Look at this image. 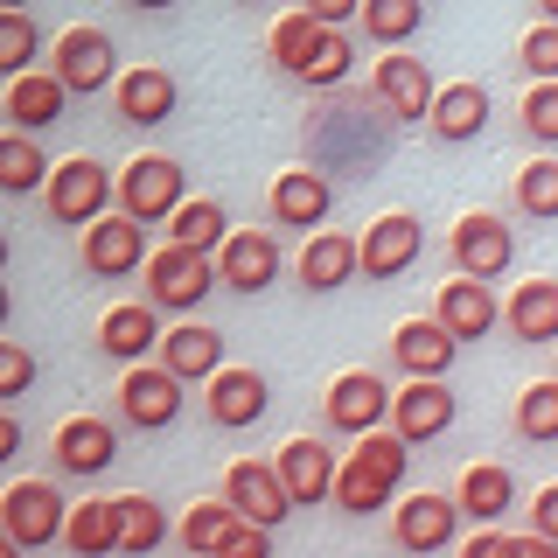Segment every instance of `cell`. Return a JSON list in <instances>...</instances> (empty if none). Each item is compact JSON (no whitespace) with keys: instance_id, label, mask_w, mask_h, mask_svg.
Wrapping results in <instances>:
<instances>
[{"instance_id":"cell-6","label":"cell","mask_w":558,"mask_h":558,"mask_svg":"<svg viewBox=\"0 0 558 558\" xmlns=\"http://www.w3.org/2000/svg\"><path fill=\"white\" fill-rule=\"evenodd\" d=\"M447 252H453V272H468V279H502V272H510V258H517V231H510L502 217H488V209H468V217L453 223Z\"/></svg>"},{"instance_id":"cell-30","label":"cell","mask_w":558,"mask_h":558,"mask_svg":"<svg viewBox=\"0 0 558 558\" xmlns=\"http://www.w3.org/2000/svg\"><path fill=\"white\" fill-rule=\"evenodd\" d=\"M356 28L371 35L377 49H405L418 28H426V0H363Z\"/></svg>"},{"instance_id":"cell-4","label":"cell","mask_w":558,"mask_h":558,"mask_svg":"<svg viewBox=\"0 0 558 558\" xmlns=\"http://www.w3.org/2000/svg\"><path fill=\"white\" fill-rule=\"evenodd\" d=\"M189 203V168L168 161V154H140V161L119 168V209L140 223H168L174 209Z\"/></svg>"},{"instance_id":"cell-20","label":"cell","mask_w":558,"mask_h":558,"mask_svg":"<svg viewBox=\"0 0 558 558\" xmlns=\"http://www.w3.org/2000/svg\"><path fill=\"white\" fill-rule=\"evenodd\" d=\"M461 531V496H405L391 517V537L405 551H447Z\"/></svg>"},{"instance_id":"cell-5","label":"cell","mask_w":558,"mask_h":558,"mask_svg":"<svg viewBox=\"0 0 558 558\" xmlns=\"http://www.w3.org/2000/svg\"><path fill=\"white\" fill-rule=\"evenodd\" d=\"M77 258H84V272L92 279H133V272H147V223L126 217V209H112V217H98V223H84V244H77Z\"/></svg>"},{"instance_id":"cell-36","label":"cell","mask_w":558,"mask_h":558,"mask_svg":"<svg viewBox=\"0 0 558 558\" xmlns=\"http://www.w3.org/2000/svg\"><path fill=\"white\" fill-rule=\"evenodd\" d=\"M517 440H531V447L558 440V377H537L517 391Z\"/></svg>"},{"instance_id":"cell-44","label":"cell","mask_w":558,"mask_h":558,"mask_svg":"<svg viewBox=\"0 0 558 558\" xmlns=\"http://www.w3.org/2000/svg\"><path fill=\"white\" fill-rule=\"evenodd\" d=\"M531 523H537V537H551L558 545V482L537 488V502H531Z\"/></svg>"},{"instance_id":"cell-40","label":"cell","mask_w":558,"mask_h":558,"mask_svg":"<svg viewBox=\"0 0 558 558\" xmlns=\"http://www.w3.org/2000/svg\"><path fill=\"white\" fill-rule=\"evenodd\" d=\"M517 63L531 70V84H558V22H537V28H523V43H517Z\"/></svg>"},{"instance_id":"cell-19","label":"cell","mask_w":558,"mask_h":558,"mask_svg":"<svg viewBox=\"0 0 558 558\" xmlns=\"http://www.w3.org/2000/svg\"><path fill=\"white\" fill-rule=\"evenodd\" d=\"M217 279L231 293H266L279 279V238L272 231H231L217 252Z\"/></svg>"},{"instance_id":"cell-15","label":"cell","mask_w":558,"mask_h":558,"mask_svg":"<svg viewBox=\"0 0 558 558\" xmlns=\"http://www.w3.org/2000/svg\"><path fill=\"white\" fill-rule=\"evenodd\" d=\"M203 405H209V418H217L223 433H244V426H258V418H266L272 391H266V377H258V371H244V363H223V371L209 377Z\"/></svg>"},{"instance_id":"cell-8","label":"cell","mask_w":558,"mask_h":558,"mask_svg":"<svg viewBox=\"0 0 558 558\" xmlns=\"http://www.w3.org/2000/svg\"><path fill=\"white\" fill-rule=\"evenodd\" d=\"M119 418L140 433H161L182 418V377L168 371V363H133L126 384H119Z\"/></svg>"},{"instance_id":"cell-26","label":"cell","mask_w":558,"mask_h":558,"mask_svg":"<svg viewBox=\"0 0 558 558\" xmlns=\"http://www.w3.org/2000/svg\"><path fill=\"white\" fill-rule=\"evenodd\" d=\"M161 363L182 384H209L223 371V336L217 328H203V322H182V328H168L161 336Z\"/></svg>"},{"instance_id":"cell-47","label":"cell","mask_w":558,"mask_h":558,"mask_svg":"<svg viewBox=\"0 0 558 558\" xmlns=\"http://www.w3.org/2000/svg\"><path fill=\"white\" fill-rule=\"evenodd\" d=\"M537 8H545V22H558V0H537Z\"/></svg>"},{"instance_id":"cell-41","label":"cell","mask_w":558,"mask_h":558,"mask_svg":"<svg viewBox=\"0 0 558 558\" xmlns=\"http://www.w3.org/2000/svg\"><path fill=\"white\" fill-rule=\"evenodd\" d=\"M349 57H356V49H349V35H342V28H322L314 63L301 70V84H314V92H322V84H342V77H349Z\"/></svg>"},{"instance_id":"cell-3","label":"cell","mask_w":558,"mask_h":558,"mask_svg":"<svg viewBox=\"0 0 558 558\" xmlns=\"http://www.w3.org/2000/svg\"><path fill=\"white\" fill-rule=\"evenodd\" d=\"M43 203H49V223H77L84 231V223L105 217V203H119V182L92 154H70V161H57V174H49Z\"/></svg>"},{"instance_id":"cell-42","label":"cell","mask_w":558,"mask_h":558,"mask_svg":"<svg viewBox=\"0 0 558 558\" xmlns=\"http://www.w3.org/2000/svg\"><path fill=\"white\" fill-rule=\"evenodd\" d=\"M523 133L537 147H558V84H531L523 92Z\"/></svg>"},{"instance_id":"cell-34","label":"cell","mask_w":558,"mask_h":558,"mask_svg":"<svg viewBox=\"0 0 558 558\" xmlns=\"http://www.w3.org/2000/svg\"><path fill=\"white\" fill-rule=\"evenodd\" d=\"M391 475H377V468H363L356 461V453H342V461H336V502H342V510L349 517H371V510H384V502H391Z\"/></svg>"},{"instance_id":"cell-13","label":"cell","mask_w":558,"mask_h":558,"mask_svg":"<svg viewBox=\"0 0 558 558\" xmlns=\"http://www.w3.org/2000/svg\"><path fill=\"white\" fill-rule=\"evenodd\" d=\"M453 391H447V377H412L405 391H391V426L405 433L412 447H426V440H440V433L453 426Z\"/></svg>"},{"instance_id":"cell-10","label":"cell","mask_w":558,"mask_h":558,"mask_svg":"<svg viewBox=\"0 0 558 558\" xmlns=\"http://www.w3.org/2000/svg\"><path fill=\"white\" fill-rule=\"evenodd\" d=\"M418 252H426V223H418L412 209H384L371 231H363V279H398V272H412Z\"/></svg>"},{"instance_id":"cell-2","label":"cell","mask_w":558,"mask_h":558,"mask_svg":"<svg viewBox=\"0 0 558 558\" xmlns=\"http://www.w3.org/2000/svg\"><path fill=\"white\" fill-rule=\"evenodd\" d=\"M147 301L154 307H168V314H189V307H203L209 301V287H217V252H189V244H161V252L147 258Z\"/></svg>"},{"instance_id":"cell-21","label":"cell","mask_w":558,"mask_h":558,"mask_svg":"<svg viewBox=\"0 0 558 558\" xmlns=\"http://www.w3.org/2000/svg\"><path fill=\"white\" fill-rule=\"evenodd\" d=\"M279 482H287V496H293V510L301 502H328L336 496V447H322V440H287L279 447Z\"/></svg>"},{"instance_id":"cell-45","label":"cell","mask_w":558,"mask_h":558,"mask_svg":"<svg viewBox=\"0 0 558 558\" xmlns=\"http://www.w3.org/2000/svg\"><path fill=\"white\" fill-rule=\"evenodd\" d=\"M301 8L314 14V22H328V28H342V22H356V14H363V0H301Z\"/></svg>"},{"instance_id":"cell-25","label":"cell","mask_w":558,"mask_h":558,"mask_svg":"<svg viewBox=\"0 0 558 558\" xmlns=\"http://www.w3.org/2000/svg\"><path fill=\"white\" fill-rule=\"evenodd\" d=\"M174 105H182V84L168 77V70L140 63L119 77V119L126 126H161V119H174Z\"/></svg>"},{"instance_id":"cell-29","label":"cell","mask_w":558,"mask_h":558,"mask_svg":"<svg viewBox=\"0 0 558 558\" xmlns=\"http://www.w3.org/2000/svg\"><path fill=\"white\" fill-rule=\"evenodd\" d=\"M70 551L98 558V551H119V496H92V502H70V531H63Z\"/></svg>"},{"instance_id":"cell-23","label":"cell","mask_w":558,"mask_h":558,"mask_svg":"<svg viewBox=\"0 0 558 558\" xmlns=\"http://www.w3.org/2000/svg\"><path fill=\"white\" fill-rule=\"evenodd\" d=\"M433 314H440L461 342H475V336H488V328L502 322V301H496V287H488V279H468L461 272V279H447V287H440Z\"/></svg>"},{"instance_id":"cell-9","label":"cell","mask_w":558,"mask_h":558,"mask_svg":"<svg viewBox=\"0 0 558 558\" xmlns=\"http://www.w3.org/2000/svg\"><path fill=\"white\" fill-rule=\"evenodd\" d=\"M371 92L377 105L391 112V126H426V112H433V77H426V63L418 57H398V49H384L377 70H371Z\"/></svg>"},{"instance_id":"cell-16","label":"cell","mask_w":558,"mask_h":558,"mask_svg":"<svg viewBox=\"0 0 558 558\" xmlns=\"http://www.w3.org/2000/svg\"><path fill=\"white\" fill-rule=\"evenodd\" d=\"M223 496H231V510L238 517H252V523H287L293 510V496H287V482H279V461H238L231 475H223Z\"/></svg>"},{"instance_id":"cell-18","label":"cell","mask_w":558,"mask_h":558,"mask_svg":"<svg viewBox=\"0 0 558 558\" xmlns=\"http://www.w3.org/2000/svg\"><path fill=\"white\" fill-rule=\"evenodd\" d=\"M112 461H119V426H112V418L84 412V418H63V426H57V468H63V475L92 482Z\"/></svg>"},{"instance_id":"cell-12","label":"cell","mask_w":558,"mask_h":558,"mask_svg":"<svg viewBox=\"0 0 558 558\" xmlns=\"http://www.w3.org/2000/svg\"><path fill=\"white\" fill-rule=\"evenodd\" d=\"M453 356H461V336L440 322V314H418V322H398L391 336V363L405 377H447Z\"/></svg>"},{"instance_id":"cell-7","label":"cell","mask_w":558,"mask_h":558,"mask_svg":"<svg viewBox=\"0 0 558 558\" xmlns=\"http://www.w3.org/2000/svg\"><path fill=\"white\" fill-rule=\"evenodd\" d=\"M49 70L70 84V98H92L112 77H126V70H119V43L105 28H63L57 35V63H49Z\"/></svg>"},{"instance_id":"cell-14","label":"cell","mask_w":558,"mask_h":558,"mask_svg":"<svg viewBox=\"0 0 558 558\" xmlns=\"http://www.w3.org/2000/svg\"><path fill=\"white\" fill-rule=\"evenodd\" d=\"M293 272H301L307 293H336V287H349V279L363 272V238H349V231H307Z\"/></svg>"},{"instance_id":"cell-31","label":"cell","mask_w":558,"mask_h":558,"mask_svg":"<svg viewBox=\"0 0 558 558\" xmlns=\"http://www.w3.org/2000/svg\"><path fill=\"white\" fill-rule=\"evenodd\" d=\"M49 174H57V161L35 147V133L0 140V189H8V196H35V189H49Z\"/></svg>"},{"instance_id":"cell-27","label":"cell","mask_w":558,"mask_h":558,"mask_svg":"<svg viewBox=\"0 0 558 558\" xmlns=\"http://www.w3.org/2000/svg\"><path fill=\"white\" fill-rule=\"evenodd\" d=\"M98 349L119 363H140L147 349H161V307L154 301H133V307H112L98 322Z\"/></svg>"},{"instance_id":"cell-35","label":"cell","mask_w":558,"mask_h":558,"mask_svg":"<svg viewBox=\"0 0 558 558\" xmlns=\"http://www.w3.org/2000/svg\"><path fill=\"white\" fill-rule=\"evenodd\" d=\"M223 223H231V217H223V203L189 196V203L168 217V238H174V244H189V252H223V238H231Z\"/></svg>"},{"instance_id":"cell-37","label":"cell","mask_w":558,"mask_h":558,"mask_svg":"<svg viewBox=\"0 0 558 558\" xmlns=\"http://www.w3.org/2000/svg\"><path fill=\"white\" fill-rule=\"evenodd\" d=\"M517 209L537 223H558V161L551 154H537V161L517 168Z\"/></svg>"},{"instance_id":"cell-43","label":"cell","mask_w":558,"mask_h":558,"mask_svg":"<svg viewBox=\"0 0 558 558\" xmlns=\"http://www.w3.org/2000/svg\"><path fill=\"white\" fill-rule=\"evenodd\" d=\"M28 384H35V356H28L22 342H0V398L14 405V398H22Z\"/></svg>"},{"instance_id":"cell-38","label":"cell","mask_w":558,"mask_h":558,"mask_svg":"<svg viewBox=\"0 0 558 558\" xmlns=\"http://www.w3.org/2000/svg\"><path fill=\"white\" fill-rule=\"evenodd\" d=\"M168 537V517L154 496H119V551H154Z\"/></svg>"},{"instance_id":"cell-11","label":"cell","mask_w":558,"mask_h":558,"mask_svg":"<svg viewBox=\"0 0 558 558\" xmlns=\"http://www.w3.org/2000/svg\"><path fill=\"white\" fill-rule=\"evenodd\" d=\"M322 412H328V426L336 433H371L391 418V384H384L377 371H342L336 384H328V398H322Z\"/></svg>"},{"instance_id":"cell-24","label":"cell","mask_w":558,"mask_h":558,"mask_svg":"<svg viewBox=\"0 0 558 558\" xmlns=\"http://www.w3.org/2000/svg\"><path fill=\"white\" fill-rule=\"evenodd\" d=\"M426 126H433V140L440 147H468L482 126H488V84H447L440 98H433V112H426Z\"/></svg>"},{"instance_id":"cell-22","label":"cell","mask_w":558,"mask_h":558,"mask_svg":"<svg viewBox=\"0 0 558 558\" xmlns=\"http://www.w3.org/2000/svg\"><path fill=\"white\" fill-rule=\"evenodd\" d=\"M0 112L14 119V133H43V126H57L70 112V84L57 70H28V77L8 84V105H0Z\"/></svg>"},{"instance_id":"cell-39","label":"cell","mask_w":558,"mask_h":558,"mask_svg":"<svg viewBox=\"0 0 558 558\" xmlns=\"http://www.w3.org/2000/svg\"><path fill=\"white\" fill-rule=\"evenodd\" d=\"M35 49H43V35H35L28 8H0V70H8V84H14V77H28Z\"/></svg>"},{"instance_id":"cell-33","label":"cell","mask_w":558,"mask_h":558,"mask_svg":"<svg viewBox=\"0 0 558 558\" xmlns=\"http://www.w3.org/2000/svg\"><path fill=\"white\" fill-rule=\"evenodd\" d=\"M322 28L328 22H314L307 8H293V14H279L272 35H266V49H272V63L287 70V77H301V70L314 63V43H322Z\"/></svg>"},{"instance_id":"cell-32","label":"cell","mask_w":558,"mask_h":558,"mask_svg":"<svg viewBox=\"0 0 558 558\" xmlns=\"http://www.w3.org/2000/svg\"><path fill=\"white\" fill-rule=\"evenodd\" d=\"M453 496H461V510H468V517L496 523V517L517 502V475H510V468H496V461H475V468L461 475V488H453Z\"/></svg>"},{"instance_id":"cell-17","label":"cell","mask_w":558,"mask_h":558,"mask_svg":"<svg viewBox=\"0 0 558 558\" xmlns=\"http://www.w3.org/2000/svg\"><path fill=\"white\" fill-rule=\"evenodd\" d=\"M328 203H336V189H328V174H314V168H287L266 189V209H272L279 231H314V223H328Z\"/></svg>"},{"instance_id":"cell-1","label":"cell","mask_w":558,"mask_h":558,"mask_svg":"<svg viewBox=\"0 0 558 558\" xmlns=\"http://www.w3.org/2000/svg\"><path fill=\"white\" fill-rule=\"evenodd\" d=\"M0 531H8L14 551H43V545H63L70 531V496L57 482H14L0 496Z\"/></svg>"},{"instance_id":"cell-46","label":"cell","mask_w":558,"mask_h":558,"mask_svg":"<svg viewBox=\"0 0 558 558\" xmlns=\"http://www.w3.org/2000/svg\"><path fill=\"white\" fill-rule=\"evenodd\" d=\"M133 8H147V14H161V8H174V0H133Z\"/></svg>"},{"instance_id":"cell-28","label":"cell","mask_w":558,"mask_h":558,"mask_svg":"<svg viewBox=\"0 0 558 558\" xmlns=\"http://www.w3.org/2000/svg\"><path fill=\"white\" fill-rule=\"evenodd\" d=\"M502 322L517 342H558V279H523L502 301Z\"/></svg>"},{"instance_id":"cell-48","label":"cell","mask_w":558,"mask_h":558,"mask_svg":"<svg viewBox=\"0 0 558 558\" xmlns=\"http://www.w3.org/2000/svg\"><path fill=\"white\" fill-rule=\"evenodd\" d=\"M0 8H28V0H0Z\"/></svg>"}]
</instances>
